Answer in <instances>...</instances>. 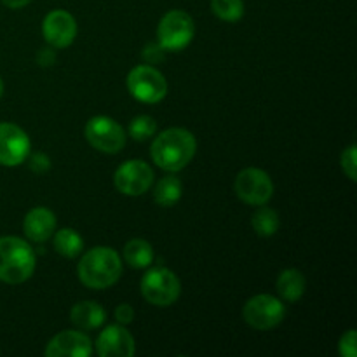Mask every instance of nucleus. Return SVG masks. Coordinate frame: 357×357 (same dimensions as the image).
Instances as JSON below:
<instances>
[{
    "label": "nucleus",
    "mask_w": 357,
    "mask_h": 357,
    "mask_svg": "<svg viewBox=\"0 0 357 357\" xmlns=\"http://www.w3.org/2000/svg\"><path fill=\"white\" fill-rule=\"evenodd\" d=\"M338 352L342 357H356L357 356V333L356 330H349L338 344Z\"/></svg>",
    "instance_id": "24"
},
{
    "label": "nucleus",
    "mask_w": 357,
    "mask_h": 357,
    "mask_svg": "<svg viewBox=\"0 0 357 357\" xmlns=\"http://www.w3.org/2000/svg\"><path fill=\"white\" fill-rule=\"evenodd\" d=\"M115 319L121 324L132 323V319H135V309L129 303H122V305H119L115 309Z\"/></svg>",
    "instance_id": "26"
},
{
    "label": "nucleus",
    "mask_w": 357,
    "mask_h": 357,
    "mask_svg": "<svg viewBox=\"0 0 357 357\" xmlns=\"http://www.w3.org/2000/svg\"><path fill=\"white\" fill-rule=\"evenodd\" d=\"M181 194H183L181 181L176 176H166L157 183L155 190H153V199L162 208H171L180 201Z\"/></svg>",
    "instance_id": "20"
},
{
    "label": "nucleus",
    "mask_w": 357,
    "mask_h": 357,
    "mask_svg": "<svg viewBox=\"0 0 357 357\" xmlns=\"http://www.w3.org/2000/svg\"><path fill=\"white\" fill-rule=\"evenodd\" d=\"M275 286H278V293L284 302L295 303L305 293L307 282L302 272L296 271V268H286L279 274Z\"/></svg>",
    "instance_id": "17"
},
{
    "label": "nucleus",
    "mask_w": 357,
    "mask_h": 357,
    "mask_svg": "<svg viewBox=\"0 0 357 357\" xmlns=\"http://www.w3.org/2000/svg\"><path fill=\"white\" fill-rule=\"evenodd\" d=\"M86 138L93 149L103 153H119L126 145V132L122 126L107 115L89 119L86 124Z\"/></svg>",
    "instance_id": "8"
},
{
    "label": "nucleus",
    "mask_w": 357,
    "mask_h": 357,
    "mask_svg": "<svg viewBox=\"0 0 357 357\" xmlns=\"http://www.w3.org/2000/svg\"><path fill=\"white\" fill-rule=\"evenodd\" d=\"M42 33L45 42L56 49L68 47L77 37V21L70 13L63 9L51 10L44 17L42 23Z\"/></svg>",
    "instance_id": "12"
},
{
    "label": "nucleus",
    "mask_w": 357,
    "mask_h": 357,
    "mask_svg": "<svg viewBox=\"0 0 357 357\" xmlns=\"http://www.w3.org/2000/svg\"><path fill=\"white\" fill-rule=\"evenodd\" d=\"M181 282L173 271L164 267L150 268L142 279V295L155 307H169L180 298Z\"/></svg>",
    "instance_id": "5"
},
{
    "label": "nucleus",
    "mask_w": 357,
    "mask_h": 357,
    "mask_svg": "<svg viewBox=\"0 0 357 357\" xmlns=\"http://www.w3.org/2000/svg\"><path fill=\"white\" fill-rule=\"evenodd\" d=\"M37 265L33 250L20 237H0V281L21 284L31 278Z\"/></svg>",
    "instance_id": "3"
},
{
    "label": "nucleus",
    "mask_w": 357,
    "mask_h": 357,
    "mask_svg": "<svg viewBox=\"0 0 357 357\" xmlns=\"http://www.w3.org/2000/svg\"><path fill=\"white\" fill-rule=\"evenodd\" d=\"M356 145H351L344 150V153H342V169L347 174L349 180L352 181H356Z\"/></svg>",
    "instance_id": "25"
},
{
    "label": "nucleus",
    "mask_w": 357,
    "mask_h": 357,
    "mask_svg": "<svg viewBox=\"0 0 357 357\" xmlns=\"http://www.w3.org/2000/svg\"><path fill=\"white\" fill-rule=\"evenodd\" d=\"M24 236L33 243H45L56 232V216L47 208H35L24 216Z\"/></svg>",
    "instance_id": "15"
},
{
    "label": "nucleus",
    "mask_w": 357,
    "mask_h": 357,
    "mask_svg": "<svg viewBox=\"0 0 357 357\" xmlns=\"http://www.w3.org/2000/svg\"><path fill=\"white\" fill-rule=\"evenodd\" d=\"M70 319H72L73 326H77L79 330L91 331L103 326L107 314H105V309L100 303L86 300V302L73 305L72 312H70Z\"/></svg>",
    "instance_id": "16"
},
{
    "label": "nucleus",
    "mask_w": 357,
    "mask_h": 357,
    "mask_svg": "<svg viewBox=\"0 0 357 357\" xmlns=\"http://www.w3.org/2000/svg\"><path fill=\"white\" fill-rule=\"evenodd\" d=\"M93 352L89 337L82 331H61L45 347L47 357H87Z\"/></svg>",
    "instance_id": "14"
},
{
    "label": "nucleus",
    "mask_w": 357,
    "mask_h": 357,
    "mask_svg": "<svg viewBox=\"0 0 357 357\" xmlns=\"http://www.w3.org/2000/svg\"><path fill=\"white\" fill-rule=\"evenodd\" d=\"M135 338L126 328L110 324L96 340V352L101 357H131L135 354Z\"/></svg>",
    "instance_id": "13"
},
{
    "label": "nucleus",
    "mask_w": 357,
    "mask_h": 357,
    "mask_svg": "<svg viewBox=\"0 0 357 357\" xmlns=\"http://www.w3.org/2000/svg\"><path fill=\"white\" fill-rule=\"evenodd\" d=\"M157 132V122L153 121L150 115H138L132 119L129 124V135L138 142H145V139L152 138Z\"/></svg>",
    "instance_id": "23"
},
{
    "label": "nucleus",
    "mask_w": 357,
    "mask_h": 357,
    "mask_svg": "<svg viewBox=\"0 0 357 357\" xmlns=\"http://www.w3.org/2000/svg\"><path fill=\"white\" fill-rule=\"evenodd\" d=\"M162 51L164 49L160 47L159 44H150V45H146L145 47V51H143V58L145 59H149L150 63H155V61H159V59H162Z\"/></svg>",
    "instance_id": "28"
},
{
    "label": "nucleus",
    "mask_w": 357,
    "mask_h": 357,
    "mask_svg": "<svg viewBox=\"0 0 357 357\" xmlns=\"http://www.w3.org/2000/svg\"><path fill=\"white\" fill-rule=\"evenodd\" d=\"M2 94H3V82L2 79H0V98H2Z\"/></svg>",
    "instance_id": "31"
},
{
    "label": "nucleus",
    "mask_w": 357,
    "mask_h": 357,
    "mask_svg": "<svg viewBox=\"0 0 357 357\" xmlns=\"http://www.w3.org/2000/svg\"><path fill=\"white\" fill-rule=\"evenodd\" d=\"M251 225H253L255 232L260 237H272L278 234L281 220H279L278 211L271 208H260L251 218Z\"/></svg>",
    "instance_id": "21"
},
{
    "label": "nucleus",
    "mask_w": 357,
    "mask_h": 357,
    "mask_svg": "<svg viewBox=\"0 0 357 357\" xmlns=\"http://www.w3.org/2000/svg\"><path fill=\"white\" fill-rule=\"evenodd\" d=\"M195 33L194 20L188 13L180 9L169 10L162 16L157 26V44L164 51L176 52L187 47Z\"/></svg>",
    "instance_id": "4"
},
{
    "label": "nucleus",
    "mask_w": 357,
    "mask_h": 357,
    "mask_svg": "<svg viewBox=\"0 0 357 357\" xmlns=\"http://www.w3.org/2000/svg\"><path fill=\"white\" fill-rule=\"evenodd\" d=\"M284 303L272 295H257L246 302L243 309V317L253 330L268 331L284 319Z\"/></svg>",
    "instance_id": "7"
},
{
    "label": "nucleus",
    "mask_w": 357,
    "mask_h": 357,
    "mask_svg": "<svg viewBox=\"0 0 357 357\" xmlns=\"http://www.w3.org/2000/svg\"><path fill=\"white\" fill-rule=\"evenodd\" d=\"M211 10L218 20L236 23L244 16L243 0H211Z\"/></svg>",
    "instance_id": "22"
},
{
    "label": "nucleus",
    "mask_w": 357,
    "mask_h": 357,
    "mask_svg": "<svg viewBox=\"0 0 357 357\" xmlns=\"http://www.w3.org/2000/svg\"><path fill=\"white\" fill-rule=\"evenodd\" d=\"M236 194L243 202L251 206H264L274 195V183L264 169L248 167L236 178Z\"/></svg>",
    "instance_id": "9"
},
{
    "label": "nucleus",
    "mask_w": 357,
    "mask_h": 357,
    "mask_svg": "<svg viewBox=\"0 0 357 357\" xmlns=\"http://www.w3.org/2000/svg\"><path fill=\"white\" fill-rule=\"evenodd\" d=\"M2 3L6 7H9V9H21L26 3H30V0H2Z\"/></svg>",
    "instance_id": "30"
},
{
    "label": "nucleus",
    "mask_w": 357,
    "mask_h": 357,
    "mask_svg": "<svg viewBox=\"0 0 357 357\" xmlns=\"http://www.w3.org/2000/svg\"><path fill=\"white\" fill-rule=\"evenodd\" d=\"M80 282L91 289H107L122 275V261L115 250L98 246L87 251L77 267Z\"/></svg>",
    "instance_id": "2"
},
{
    "label": "nucleus",
    "mask_w": 357,
    "mask_h": 357,
    "mask_svg": "<svg viewBox=\"0 0 357 357\" xmlns=\"http://www.w3.org/2000/svg\"><path fill=\"white\" fill-rule=\"evenodd\" d=\"M54 250L65 258H77L84 250V239L73 229H61L52 234Z\"/></svg>",
    "instance_id": "18"
},
{
    "label": "nucleus",
    "mask_w": 357,
    "mask_h": 357,
    "mask_svg": "<svg viewBox=\"0 0 357 357\" xmlns=\"http://www.w3.org/2000/svg\"><path fill=\"white\" fill-rule=\"evenodd\" d=\"M30 138L16 124L0 122V166H20L30 155Z\"/></svg>",
    "instance_id": "11"
},
{
    "label": "nucleus",
    "mask_w": 357,
    "mask_h": 357,
    "mask_svg": "<svg viewBox=\"0 0 357 357\" xmlns=\"http://www.w3.org/2000/svg\"><path fill=\"white\" fill-rule=\"evenodd\" d=\"M31 169L37 171V173H42V171H47L51 167V160L44 155V153H37V155L31 157Z\"/></svg>",
    "instance_id": "27"
},
{
    "label": "nucleus",
    "mask_w": 357,
    "mask_h": 357,
    "mask_svg": "<svg viewBox=\"0 0 357 357\" xmlns=\"http://www.w3.org/2000/svg\"><path fill=\"white\" fill-rule=\"evenodd\" d=\"M195 150L197 142L190 131L183 128H169L153 139L150 155L160 169L176 173L190 164Z\"/></svg>",
    "instance_id": "1"
},
{
    "label": "nucleus",
    "mask_w": 357,
    "mask_h": 357,
    "mask_svg": "<svg viewBox=\"0 0 357 357\" xmlns=\"http://www.w3.org/2000/svg\"><path fill=\"white\" fill-rule=\"evenodd\" d=\"M128 89L142 103H159L167 94V82L162 73L150 65H139L128 75Z\"/></svg>",
    "instance_id": "6"
},
{
    "label": "nucleus",
    "mask_w": 357,
    "mask_h": 357,
    "mask_svg": "<svg viewBox=\"0 0 357 357\" xmlns=\"http://www.w3.org/2000/svg\"><path fill=\"white\" fill-rule=\"evenodd\" d=\"M124 260L135 268H146L153 261V250L143 239H132L124 246Z\"/></svg>",
    "instance_id": "19"
},
{
    "label": "nucleus",
    "mask_w": 357,
    "mask_h": 357,
    "mask_svg": "<svg viewBox=\"0 0 357 357\" xmlns=\"http://www.w3.org/2000/svg\"><path fill=\"white\" fill-rule=\"evenodd\" d=\"M37 59L42 66H52L56 61V54L54 51H51V49H42V51L38 52Z\"/></svg>",
    "instance_id": "29"
},
{
    "label": "nucleus",
    "mask_w": 357,
    "mask_h": 357,
    "mask_svg": "<svg viewBox=\"0 0 357 357\" xmlns=\"http://www.w3.org/2000/svg\"><path fill=\"white\" fill-rule=\"evenodd\" d=\"M153 169L145 162V160H126L124 164L115 171V187L121 194L129 195V197H138L143 195L153 183Z\"/></svg>",
    "instance_id": "10"
}]
</instances>
